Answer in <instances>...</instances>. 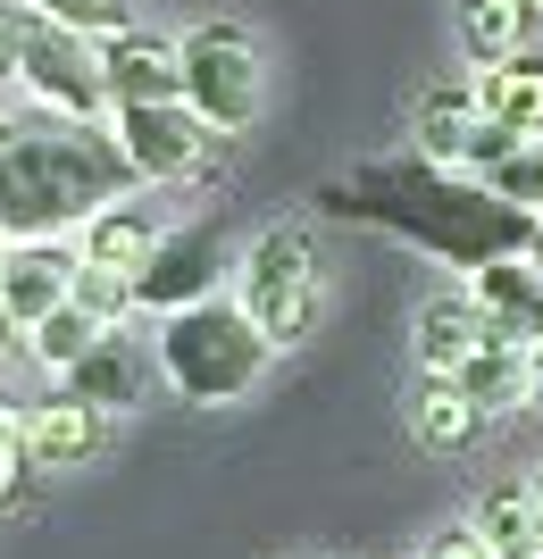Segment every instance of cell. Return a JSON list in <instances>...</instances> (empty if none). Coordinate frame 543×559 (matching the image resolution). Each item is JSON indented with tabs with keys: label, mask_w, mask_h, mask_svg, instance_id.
<instances>
[{
	"label": "cell",
	"mask_w": 543,
	"mask_h": 559,
	"mask_svg": "<svg viewBox=\"0 0 543 559\" xmlns=\"http://www.w3.org/2000/svg\"><path fill=\"white\" fill-rule=\"evenodd\" d=\"M510 559H543V543H527V551H510Z\"/></svg>",
	"instance_id": "obj_30"
},
{
	"label": "cell",
	"mask_w": 543,
	"mask_h": 559,
	"mask_svg": "<svg viewBox=\"0 0 543 559\" xmlns=\"http://www.w3.org/2000/svg\"><path fill=\"white\" fill-rule=\"evenodd\" d=\"M17 84L34 109L50 117H84V126H109V84H101V43L93 34H68V25L34 17L17 59Z\"/></svg>",
	"instance_id": "obj_7"
},
{
	"label": "cell",
	"mask_w": 543,
	"mask_h": 559,
	"mask_svg": "<svg viewBox=\"0 0 543 559\" xmlns=\"http://www.w3.org/2000/svg\"><path fill=\"white\" fill-rule=\"evenodd\" d=\"M109 142L134 185H185L210 167V142H226L192 100H134V109H109Z\"/></svg>",
	"instance_id": "obj_6"
},
{
	"label": "cell",
	"mask_w": 543,
	"mask_h": 559,
	"mask_svg": "<svg viewBox=\"0 0 543 559\" xmlns=\"http://www.w3.org/2000/svg\"><path fill=\"white\" fill-rule=\"evenodd\" d=\"M476 185L494 192V201H510V210H527V217H543V134H527L510 159L494 167V176H476Z\"/></svg>",
	"instance_id": "obj_23"
},
{
	"label": "cell",
	"mask_w": 543,
	"mask_h": 559,
	"mask_svg": "<svg viewBox=\"0 0 543 559\" xmlns=\"http://www.w3.org/2000/svg\"><path fill=\"white\" fill-rule=\"evenodd\" d=\"M0 259H9V234H0Z\"/></svg>",
	"instance_id": "obj_33"
},
{
	"label": "cell",
	"mask_w": 543,
	"mask_h": 559,
	"mask_svg": "<svg viewBox=\"0 0 543 559\" xmlns=\"http://www.w3.org/2000/svg\"><path fill=\"white\" fill-rule=\"evenodd\" d=\"M469 84H476V117H501L510 134H543V59L535 50L476 68Z\"/></svg>",
	"instance_id": "obj_18"
},
{
	"label": "cell",
	"mask_w": 543,
	"mask_h": 559,
	"mask_svg": "<svg viewBox=\"0 0 543 559\" xmlns=\"http://www.w3.org/2000/svg\"><path fill=\"white\" fill-rule=\"evenodd\" d=\"M101 435H109V409H93V401H75V393H50L43 409H25V451H34V467L93 460Z\"/></svg>",
	"instance_id": "obj_16"
},
{
	"label": "cell",
	"mask_w": 543,
	"mask_h": 559,
	"mask_svg": "<svg viewBox=\"0 0 543 559\" xmlns=\"http://www.w3.org/2000/svg\"><path fill=\"white\" fill-rule=\"evenodd\" d=\"M101 334H109V326H101L93 309H75V301H59V309H50V318H43V326H25V350H34V368H50V376H68L75 359H84V350L101 343Z\"/></svg>",
	"instance_id": "obj_22"
},
{
	"label": "cell",
	"mask_w": 543,
	"mask_h": 559,
	"mask_svg": "<svg viewBox=\"0 0 543 559\" xmlns=\"http://www.w3.org/2000/svg\"><path fill=\"white\" fill-rule=\"evenodd\" d=\"M25 34H34V9H25V0H0V84H17Z\"/></svg>",
	"instance_id": "obj_28"
},
{
	"label": "cell",
	"mask_w": 543,
	"mask_h": 559,
	"mask_svg": "<svg viewBox=\"0 0 543 559\" xmlns=\"http://www.w3.org/2000/svg\"><path fill=\"white\" fill-rule=\"evenodd\" d=\"M160 376V359L142 350V334H126V326H109L84 359H75L68 376H59V393H75V401H93V409H134L142 401V384Z\"/></svg>",
	"instance_id": "obj_13"
},
{
	"label": "cell",
	"mask_w": 543,
	"mask_h": 559,
	"mask_svg": "<svg viewBox=\"0 0 543 559\" xmlns=\"http://www.w3.org/2000/svg\"><path fill=\"white\" fill-rule=\"evenodd\" d=\"M485 343H494V334H485V309H476L469 284H444V293H426L418 326H410V359H418V376H460Z\"/></svg>",
	"instance_id": "obj_11"
},
{
	"label": "cell",
	"mask_w": 543,
	"mask_h": 559,
	"mask_svg": "<svg viewBox=\"0 0 543 559\" xmlns=\"http://www.w3.org/2000/svg\"><path fill=\"white\" fill-rule=\"evenodd\" d=\"M543 9L535 0H460V50H469L476 68H494V59H519L535 43Z\"/></svg>",
	"instance_id": "obj_19"
},
{
	"label": "cell",
	"mask_w": 543,
	"mask_h": 559,
	"mask_svg": "<svg viewBox=\"0 0 543 559\" xmlns=\"http://www.w3.org/2000/svg\"><path fill=\"white\" fill-rule=\"evenodd\" d=\"M160 210L151 201H134V192H118V201H101L84 226H75V259L84 267H118V276H134L142 259L160 251Z\"/></svg>",
	"instance_id": "obj_14"
},
{
	"label": "cell",
	"mask_w": 543,
	"mask_h": 559,
	"mask_svg": "<svg viewBox=\"0 0 543 559\" xmlns=\"http://www.w3.org/2000/svg\"><path fill=\"white\" fill-rule=\"evenodd\" d=\"M25 485H34V451H25V418L0 409V510H17Z\"/></svg>",
	"instance_id": "obj_26"
},
{
	"label": "cell",
	"mask_w": 543,
	"mask_h": 559,
	"mask_svg": "<svg viewBox=\"0 0 543 559\" xmlns=\"http://www.w3.org/2000/svg\"><path fill=\"white\" fill-rule=\"evenodd\" d=\"M460 393H469L485 418H510V409L535 401V359H527L519 343H485L469 368H460Z\"/></svg>",
	"instance_id": "obj_20"
},
{
	"label": "cell",
	"mask_w": 543,
	"mask_h": 559,
	"mask_svg": "<svg viewBox=\"0 0 543 559\" xmlns=\"http://www.w3.org/2000/svg\"><path fill=\"white\" fill-rule=\"evenodd\" d=\"M0 334H17V326H9V309H0Z\"/></svg>",
	"instance_id": "obj_32"
},
{
	"label": "cell",
	"mask_w": 543,
	"mask_h": 559,
	"mask_svg": "<svg viewBox=\"0 0 543 559\" xmlns=\"http://www.w3.org/2000/svg\"><path fill=\"white\" fill-rule=\"evenodd\" d=\"M469 134H476V84L469 75H444L410 100V151L435 167H460L469 159Z\"/></svg>",
	"instance_id": "obj_15"
},
{
	"label": "cell",
	"mask_w": 543,
	"mask_h": 559,
	"mask_svg": "<svg viewBox=\"0 0 543 559\" xmlns=\"http://www.w3.org/2000/svg\"><path fill=\"white\" fill-rule=\"evenodd\" d=\"M535 518H543V476H535Z\"/></svg>",
	"instance_id": "obj_31"
},
{
	"label": "cell",
	"mask_w": 543,
	"mask_h": 559,
	"mask_svg": "<svg viewBox=\"0 0 543 559\" xmlns=\"http://www.w3.org/2000/svg\"><path fill=\"white\" fill-rule=\"evenodd\" d=\"M34 17H50V25H68V34H118V25H134V0H25Z\"/></svg>",
	"instance_id": "obj_24"
},
{
	"label": "cell",
	"mask_w": 543,
	"mask_h": 559,
	"mask_svg": "<svg viewBox=\"0 0 543 559\" xmlns=\"http://www.w3.org/2000/svg\"><path fill=\"white\" fill-rule=\"evenodd\" d=\"M75 309H93L101 326H126V318H134V276H118V267H84V259H75Z\"/></svg>",
	"instance_id": "obj_25"
},
{
	"label": "cell",
	"mask_w": 543,
	"mask_h": 559,
	"mask_svg": "<svg viewBox=\"0 0 543 559\" xmlns=\"http://www.w3.org/2000/svg\"><path fill=\"white\" fill-rule=\"evenodd\" d=\"M134 192L109 126L84 117L17 109L0 117V234L9 242H43V234H75L101 201Z\"/></svg>",
	"instance_id": "obj_2"
},
{
	"label": "cell",
	"mask_w": 543,
	"mask_h": 559,
	"mask_svg": "<svg viewBox=\"0 0 543 559\" xmlns=\"http://www.w3.org/2000/svg\"><path fill=\"white\" fill-rule=\"evenodd\" d=\"M485 426L494 418L460 393V376H418V393H410V435H418L426 451H476Z\"/></svg>",
	"instance_id": "obj_17"
},
{
	"label": "cell",
	"mask_w": 543,
	"mask_h": 559,
	"mask_svg": "<svg viewBox=\"0 0 543 559\" xmlns=\"http://www.w3.org/2000/svg\"><path fill=\"white\" fill-rule=\"evenodd\" d=\"M327 217H352V226H377V234H402L410 251H435L444 267H494V259H519L527 251V226L535 217L494 201L469 167H435V159H359L343 167L327 192H318Z\"/></svg>",
	"instance_id": "obj_1"
},
{
	"label": "cell",
	"mask_w": 543,
	"mask_h": 559,
	"mask_svg": "<svg viewBox=\"0 0 543 559\" xmlns=\"http://www.w3.org/2000/svg\"><path fill=\"white\" fill-rule=\"evenodd\" d=\"M519 142H527V134H510L501 117H476V134H469V159H460V167H469V176H494V167L510 159Z\"/></svg>",
	"instance_id": "obj_27"
},
{
	"label": "cell",
	"mask_w": 543,
	"mask_h": 559,
	"mask_svg": "<svg viewBox=\"0 0 543 559\" xmlns=\"http://www.w3.org/2000/svg\"><path fill=\"white\" fill-rule=\"evenodd\" d=\"M151 359H160V376H167V393H176V401L226 409V401H243V393H260V384H268L276 343L251 326V309H243L235 293H210V301L160 318Z\"/></svg>",
	"instance_id": "obj_3"
},
{
	"label": "cell",
	"mask_w": 543,
	"mask_h": 559,
	"mask_svg": "<svg viewBox=\"0 0 543 559\" xmlns=\"http://www.w3.org/2000/svg\"><path fill=\"white\" fill-rule=\"evenodd\" d=\"M176 68H185V100L210 117L217 134H251L268 109V50L251 25L201 17L192 34H176Z\"/></svg>",
	"instance_id": "obj_4"
},
{
	"label": "cell",
	"mask_w": 543,
	"mask_h": 559,
	"mask_svg": "<svg viewBox=\"0 0 543 559\" xmlns=\"http://www.w3.org/2000/svg\"><path fill=\"white\" fill-rule=\"evenodd\" d=\"M217 276H226V251H217V226H210V217L167 226L160 251L134 267V318H176V309L210 301Z\"/></svg>",
	"instance_id": "obj_8"
},
{
	"label": "cell",
	"mask_w": 543,
	"mask_h": 559,
	"mask_svg": "<svg viewBox=\"0 0 543 559\" xmlns=\"http://www.w3.org/2000/svg\"><path fill=\"white\" fill-rule=\"evenodd\" d=\"M418 559H494V543L476 535V526H444V535L426 543V551H418Z\"/></svg>",
	"instance_id": "obj_29"
},
{
	"label": "cell",
	"mask_w": 543,
	"mask_h": 559,
	"mask_svg": "<svg viewBox=\"0 0 543 559\" xmlns=\"http://www.w3.org/2000/svg\"><path fill=\"white\" fill-rule=\"evenodd\" d=\"M59 301H75V242L68 234H43V242H9L0 259V309H9V326H43Z\"/></svg>",
	"instance_id": "obj_9"
},
{
	"label": "cell",
	"mask_w": 543,
	"mask_h": 559,
	"mask_svg": "<svg viewBox=\"0 0 543 559\" xmlns=\"http://www.w3.org/2000/svg\"><path fill=\"white\" fill-rule=\"evenodd\" d=\"M101 84H109V109H134V100H185L176 43L151 34V25H118V34H101Z\"/></svg>",
	"instance_id": "obj_10"
},
{
	"label": "cell",
	"mask_w": 543,
	"mask_h": 559,
	"mask_svg": "<svg viewBox=\"0 0 543 559\" xmlns=\"http://www.w3.org/2000/svg\"><path fill=\"white\" fill-rule=\"evenodd\" d=\"M469 293H476V309H485V334H494V343H519V350L543 343V267L527 251L476 267Z\"/></svg>",
	"instance_id": "obj_12"
},
{
	"label": "cell",
	"mask_w": 543,
	"mask_h": 559,
	"mask_svg": "<svg viewBox=\"0 0 543 559\" xmlns=\"http://www.w3.org/2000/svg\"><path fill=\"white\" fill-rule=\"evenodd\" d=\"M535 9H543V0H535Z\"/></svg>",
	"instance_id": "obj_34"
},
{
	"label": "cell",
	"mask_w": 543,
	"mask_h": 559,
	"mask_svg": "<svg viewBox=\"0 0 543 559\" xmlns=\"http://www.w3.org/2000/svg\"><path fill=\"white\" fill-rule=\"evenodd\" d=\"M469 526L494 543V559H510V551H527V543H543L535 476H527V485H494V492H476V518H469Z\"/></svg>",
	"instance_id": "obj_21"
},
{
	"label": "cell",
	"mask_w": 543,
	"mask_h": 559,
	"mask_svg": "<svg viewBox=\"0 0 543 559\" xmlns=\"http://www.w3.org/2000/svg\"><path fill=\"white\" fill-rule=\"evenodd\" d=\"M235 301L251 309V326H260L276 350H293L309 326H318L327 276H318V242H309V226L251 234V251H243V267H235Z\"/></svg>",
	"instance_id": "obj_5"
}]
</instances>
